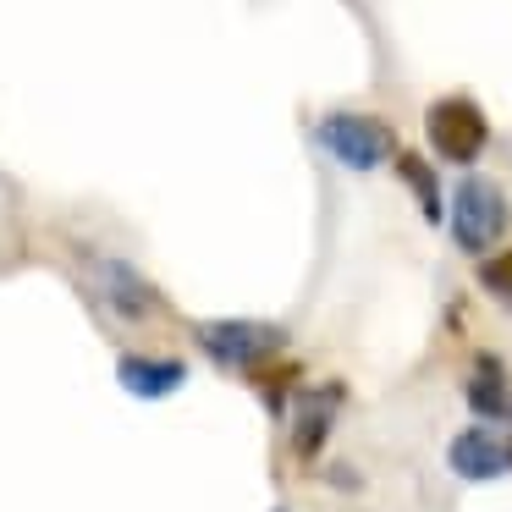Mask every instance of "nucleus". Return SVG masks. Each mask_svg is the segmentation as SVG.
Masks as SVG:
<instances>
[{"label": "nucleus", "mask_w": 512, "mask_h": 512, "mask_svg": "<svg viewBox=\"0 0 512 512\" xmlns=\"http://www.w3.org/2000/svg\"><path fill=\"white\" fill-rule=\"evenodd\" d=\"M314 144L347 171H380L397 155V133L369 111H331L314 122Z\"/></svg>", "instance_id": "obj_1"}, {"label": "nucleus", "mask_w": 512, "mask_h": 512, "mask_svg": "<svg viewBox=\"0 0 512 512\" xmlns=\"http://www.w3.org/2000/svg\"><path fill=\"white\" fill-rule=\"evenodd\" d=\"M116 375H122V386L133 391V397H171V391L188 380V364L182 358H144V353H127L122 364H116Z\"/></svg>", "instance_id": "obj_7"}, {"label": "nucleus", "mask_w": 512, "mask_h": 512, "mask_svg": "<svg viewBox=\"0 0 512 512\" xmlns=\"http://www.w3.org/2000/svg\"><path fill=\"white\" fill-rule=\"evenodd\" d=\"M446 468L468 485H485V479H507L512 474V435L501 424H468L463 435H452L446 446Z\"/></svg>", "instance_id": "obj_4"}, {"label": "nucleus", "mask_w": 512, "mask_h": 512, "mask_svg": "<svg viewBox=\"0 0 512 512\" xmlns=\"http://www.w3.org/2000/svg\"><path fill=\"white\" fill-rule=\"evenodd\" d=\"M468 408L490 424H512V386H507V369H501L496 353H479L474 358V380H468Z\"/></svg>", "instance_id": "obj_6"}, {"label": "nucleus", "mask_w": 512, "mask_h": 512, "mask_svg": "<svg viewBox=\"0 0 512 512\" xmlns=\"http://www.w3.org/2000/svg\"><path fill=\"white\" fill-rule=\"evenodd\" d=\"M424 138H430V149L441 160L474 166V160L485 155V144H490V122L468 94H446V100H435L430 111H424Z\"/></svg>", "instance_id": "obj_3"}, {"label": "nucleus", "mask_w": 512, "mask_h": 512, "mask_svg": "<svg viewBox=\"0 0 512 512\" xmlns=\"http://www.w3.org/2000/svg\"><path fill=\"white\" fill-rule=\"evenodd\" d=\"M512 226V204H507V188L490 177H463L452 193V243L463 254H490V248L507 237Z\"/></svg>", "instance_id": "obj_2"}, {"label": "nucleus", "mask_w": 512, "mask_h": 512, "mask_svg": "<svg viewBox=\"0 0 512 512\" xmlns=\"http://www.w3.org/2000/svg\"><path fill=\"white\" fill-rule=\"evenodd\" d=\"M479 287H485L490 298L512 303V248H501L496 259H479Z\"/></svg>", "instance_id": "obj_10"}, {"label": "nucleus", "mask_w": 512, "mask_h": 512, "mask_svg": "<svg viewBox=\"0 0 512 512\" xmlns=\"http://www.w3.org/2000/svg\"><path fill=\"white\" fill-rule=\"evenodd\" d=\"M204 353L226 369H254L265 364L270 353H281V331L276 325H259V320H215L199 331Z\"/></svg>", "instance_id": "obj_5"}, {"label": "nucleus", "mask_w": 512, "mask_h": 512, "mask_svg": "<svg viewBox=\"0 0 512 512\" xmlns=\"http://www.w3.org/2000/svg\"><path fill=\"white\" fill-rule=\"evenodd\" d=\"M397 160V177L413 188V199H419V210H424V221H441L446 215V199H441V182H435V171H430V160L424 155H413V149H402V155H391Z\"/></svg>", "instance_id": "obj_9"}, {"label": "nucleus", "mask_w": 512, "mask_h": 512, "mask_svg": "<svg viewBox=\"0 0 512 512\" xmlns=\"http://www.w3.org/2000/svg\"><path fill=\"white\" fill-rule=\"evenodd\" d=\"M276 512H281V507H276Z\"/></svg>", "instance_id": "obj_11"}, {"label": "nucleus", "mask_w": 512, "mask_h": 512, "mask_svg": "<svg viewBox=\"0 0 512 512\" xmlns=\"http://www.w3.org/2000/svg\"><path fill=\"white\" fill-rule=\"evenodd\" d=\"M336 408H342V386L309 391V397H303V413H298V430H292V452H298V457H320Z\"/></svg>", "instance_id": "obj_8"}]
</instances>
